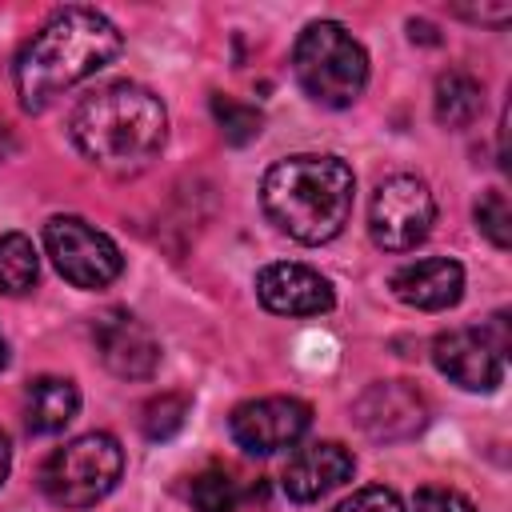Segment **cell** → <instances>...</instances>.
Here are the masks:
<instances>
[{"label": "cell", "instance_id": "obj_1", "mask_svg": "<svg viewBox=\"0 0 512 512\" xmlns=\"http://www.w3.org/2000/svg\"><path fill=\"white\" fill-rule=\"evenodd\" d=\"M120 32L116 24L96 8H60L52 12L40 32L20 48L16 56V96L28 112L48 108L60 92L72 84L96 76L120 56Z\"/></svg>", "mask_w": 512, "mask_h": 512}, {"label": "cell", "instance_id": "obj_2", "mask_svg": "<svg viewBox=\"0 0 512 512\" xmlns=\"http://www.w3.org/2000/svg\"><path fill=\"white\" fill-rule=\"evenodd\" d=\"M68 132L92 164L108 172H140L164 148L168 112L160 96H152L148 88L132 80H116L88 92L76 104Z\"/></svg>", "mask_w": 512, "mask_h": 512}, {"label": "cell", "instance_id": "obj_3", "mask_svg": "<svg viewBox=\"0 0 512 512\" xmlns=\"http://www.w3.org/2000/svg\"><path fill=\"white\" fill-rule=\"evenodd\" d=\"M352 192H356V176L340 156L300 152L276 160L264 172L260 204L284 236L300 244H328L332 236L344 232L352 216Z\"/></svg>", "mask_w": 512, "mask_h": 512}, {"label": "cell", "instance_id": "obj_4", "mask_svg": "<svg viewBox=\"0 0 512 512\" xmlns=\"http://www.w3.org/2000/svg\"><path fill=\"white\" fill-rule=\"evenodd\" d=\"M292 72L308 100L324 108H348L368 84V52L344 24L316 20L292 48Z\"/></svg>", "mask_w": 512, "mask_h": 512}, {"label": "cell", "instance_id": "obj_5", "mask_svg": "<svg viewBox=\"0 0 512 512\" xmlns=\"http://www.w3.org/2000/svg\"><path fill=\"white\" fill-rule=\"evenodd\" d=\"M124 472V448L108 432H84L56 448L40 468V488L60 508H92Z\"/></svg>", "mask_w": 512, "mask_h": 512}, {"label": "cell", "instance_id": "obj_6", "mask_svg": "<svg viewBox=\"0 0 512 512\" xmlns=\"http://www.w3.org/2000/svg\"><path fill=\"white\" fill-rule=\"evenodd\" d=\"M432 220H436V200L420 176L396 172V176L380 180L372 208H368V232H372L376 248L408 252L428 240Z\"/></svg>", "mask_w": 512, "mask_h": 512}, {"label": "cell", "instance_id": "obj_7", "mask_svg": "<svg viewBox=\"0 0 512 512\" xmlns=\"http://www.w3.org/2000/svg\"><path fill=\"white\" fill-rule=\"evenodd\" d=\"M44 248L56 272L76 288H108L124 268L116 240L80 216H52L44 224Z\"/></svg>", "mask_w": 512, "mask_h": 512}, {"label": "cell", "instance_id": "obj_8", "mask_svg": "<svg viewBox=\"0 0 512 512\" xmlns=\"http://www.w3.org/2000/svg\"><path fill=\"white\" fill-rule=\"evenodd\" d=\"M312 424V408L296 396H264L232 408L228 432L232 440L252 456H272L280 448H292Z\"/></svg>", "mask_w": 512, "mask_h": 512}, {"label": "cell", "instance_id": "obj_9", "mask_svg": "<svg viewBox=\"0 0 512 512\" xmlns=\"http://www.w3.org/2000/svg\"><path fill=\"white\" fill-rule=\"evenodd\" d=\"M92 344L100 364L120 380H148L160 364V344L144 320L128 308H108L92 320Z\"/></svg>", "mask_w": 512, "mask_h": 512}, {"label": "cell", "instance_id": "obj_10", "mask_svg": "<svg viewBox=\"0 0 512 512\" xmlns=\"http://www.w3.org/2000/svg\"><path fill=\"white\" fill-rule=\"evenodd\" d=\"M352 420L372 440H408L428 424V404L408 380H376L352 400Z\"/></svg>", "mask_w": 512, "mask_h": 512}, {"label": "cell", "instance_id": "obj_11", "mask_svg": "<svg viewBox=\"0 0 512 512\" xmlns=\"http://www.w3.org/2000/svg\"><path fill=\"white\" fill-rule=\"evenodd\" d=\"M436 368L464 392H496L504 380V352L480 328H448L432 340Z\"/></svg>", "mask_w": 512, "mask_h": 512}, {"label": "cell", "instance_id": "obj_12", "mask_svg": "<svg viewBox=\"0 0 512 512\" xmlns=\"http://www.w3.org/2000/svg\"><path fill=\"white\" fill-rule=\"evenodd\" d=\"M256 296L276 316H320L332 308V284L308 264H268L256 272Z\"/></svg>", "mask_w": 512, "mask_h": 512}, {"label": "cell", "instance_id": "obj_13", "mask_svg": "<svg viewBox=\"0 0 512 512\" xmlns=\"http://www.w3.org/2000/svg\"><path fill=\"white\" fill-rule=\"evenodd\" d=\"M356 472V460L344 444L336 440H316L308 448H300L288 468H284V492L296 504H312L320 496H328L332 488H340L348 476Z\"/></svg>", "mask_w": 512, "mask_h": 512}, {"label": "cell", "instance_id": "obj_14", "mask_svg": "<svg viewBox=\"0 0 512 512\" xmlns=\"http://www.w3.org/2000/svg\"><path fill=\"white\" fill-rule=\"evenodd\" d=\"M460 292H464V268L448 256H428V260H416L392 272V296L420 312L452 308Z\"/></svg>", "mask_w": 512, "mask_h": 512}, {"label": "cell", "instance_id": "obj_15", "mask_svg": "<svg viewBox=\"0 0 512 512\" xmlns=\"http://www.w3.org/2000/svg\"><path fill=\"white\" fill-rule=\"evenodd\" d=\"M76 412H80V392L64 376H36L24 392V420L40 436L60 432L64 424H72Z\"/></svg>", "mask_w": 512, "mask_h": 512}, {"label": "cell", "instance_id": "obj_16", "mask_svg": "<svg viewBox=\"0 0 512 512\" xmlns=\"http://www.w3.org/2000/svg\"><path fill=\"white\" fill-rule=\"evenodd\" d=\"M432 108L444 128H468L484 112V84L464 68H448L436 76Z\"/></svg>", "mask_w": 512, "mask_h": 512}, {"label": "cell", "instance_id": "obj_17", "mask_svg": "<svg viewBox=\"0 0 512 512\" xmlns=\"http://www.w3.org/2000/svg\"><path fill=\"white\" fill-rule=\"evenodd\" d=\"M40 276V256L24 232H4L0 236V292L20 296L36 284Z\"/></svg>", "mask_w": 512, "mask_h": 512}, {"label": "cell", "instance_id": "obj_18", "mask_svg": "<svg viewBox=\"0 0 512 512\" xmlns=\"http://www.w3.org/2000/svg\"><path fill=\"white\" fill-rule=\"evenodd\" d=\"M212 116H216V124H220L228 144H248L264 128L260 108H252L244 100H232V96H212Z\"/></svg>", "mask_w": 512, "mask_h": 512}, {"label": "cell", "instance_id": "obj_19", "mask_svg": "<svg viewBox=\"0 0 512 512\" xmlns=\"http://www.w3.org/2000/svg\"><path fill=\"white\" fill-rule=\"evenodd\" d=\"M188 496H192V508L196 512H236V504H240L236 480L228 472H220V468H208V472L192 476Z\"/></svg>", "mask_w": 512, "mask_h": 512}, {"label": "cell", "instance_id": "obj_20", "mask_svg": "<svg viewBox=\"0 0 512 512\" xmlns=\"http://www.w3.org/2000/svg\"><path fill=\"white\" fill-rule=\"evenodd\" d=\"M476 228H480L500 252L512 244V204H508V196H504L500 188L480 192V200H476Z\"/></svg>", "mask_w": 512, "mask_h": 512}, {"label": "cell", "instance_id": "obj_21", "mask_svg": "<svg viewBox=\"0 0 512 512\" xmlns=\"http://www.w3.org/2000/svg\"><path fill=\"white\" fill-rule=\"evenodd\" d=\"M184 416H188V400L184 396H156L144 404V416H140V428L148 440H168L184 428Z\"/></svg>", "mask_w": 512, "mask_h": 512}, {"label": "cell", "instance_id": "obj_22", "mask_svg": "<svg viewBox=\"0 0 512 512\" xmlns=\"http://www.w3.org/2000/svg\"><path fill=\"white\" fill-rule=\"evenodd\" d=\"M412 512H476L472 500L456 488H440V484H424L412 496Z\"/></svg>", "mask_w": 512, "mask_h": 512}, {"label": "cell", "instance_id": "obj_23", "mask_svg": "<svg viewBox=\"0 0 512 512\" xmlns=\"http://www.w3.org/2000/svg\"><path fill=\"white\" fill-rule=\"evenodd\" d=\"M332 512H404V504H400V496L392 488L372 484V488H360L348 500H340Z\"/></svg>", "mask_w": 512, "mask_h": 512}, {"label": "cell", "instance_id": "obj_24", "mask_svg": "<svg viewBox=\"0 0 512 512\" xmlns=\"http://www.w3.org/2000/svg\"><path fill=\"white\" fill-rule=\"evenodd\" d=\"M460 16H468V20H480V24H504L508 16H512V4H480V8H456Z\"/></svg>", "mask_w": 512, "mask_h": 512}, {"label": "cell", "instance_id": "obj_25", "mask_svg": "<svg viewBox=\"0 0 512 512\" xmlns=\"http://www.w3.org/2000/svg\"><path fill=\"white\" fill-rule=\"evenodd\" d=\"M8 468H12V444H8V436L0 432V484L8 480Z\"/></svg>", "mask_w": 512, "mask_h": 512}, {"label": "cell", "instance_id": "obj_26", "mask_svg": "<svg viewBox=\"0 0 512 512\" xmlns=\"http://www.w3.org/2000/svg\"><path fill=\"white\" fill-rule=\"evenodd\" d=\"M12 152H16V136H12L4 124H0V160H8Z\"/></svg>", "mask_w": 512, "mask_h": 512}, {"label": "cell", "instance_id": "obj_27", "mask_svg": "<svg viewBox=\"0 0 512 512\" xmlns=\"http://www.w3.org/2000/svg\"><path fill=\"white\" fill-rule=\"evenodd\" d=\"M8 364V344H4V336H0V368Z\"/></svg>", "mask_w": 512, "mask_h": 512}]
</instances>
